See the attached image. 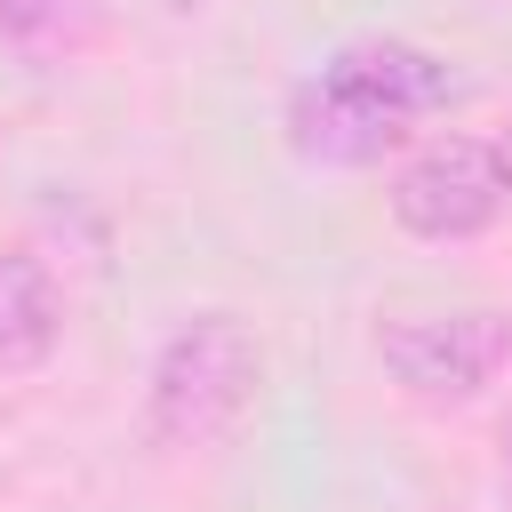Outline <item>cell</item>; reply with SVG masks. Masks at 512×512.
<instances>
[{
    "instance_id": "8992f818",
    "label": "cell",
    "mask_w": 512,
    "mask_h": 512,
    "mask_svg": "<svg viewBox=\"0 0 512 512\" xmlns=\"http://www.w3.org/2000/svg\"><path fill=\"white\" fill-rule=\"evenodd\" d=\"M64 336L56 272L32 248H0V368H40Z\"/></svg>"
},
{
    "instance_id": "7a4b0ae2",
    "label": "cell",
    "mask_w": 512,
    "mask_h": 512,
    "mask_svg": "<svg viewBox=\"0 0 512 512\" xmlns=\"http://www.w3.org/2000/svg\"><path fill=\"white\" fill-rule=\"evenodd\" d=\"M512 352V312L496 304H448V312H400L376 328V360L416 400H472L496 384Z\"/></svg>"
},
{
    "instance_id": "5b68a950",
    "label": "cell",
    "mask_w": 512,
    "mask_h": 512,
    "mask_svg": "<svg viewBox=\"0 0 512 512\" xmlns=\"http://www.w3.org/2000/svg\"><path fill=\"white\" fill-rule=\"evenodd\" d=\"M400 136H408V120H392L384 104H368V96L336 88L328 72L296 80V96H288V144H296L304 160H328V168H368V160H384Z\"/></svg>"
},
{
    "instance_id": "ba28073f",
    "label": "cell",
    "mask_w": 512,
    "mask_h": 512,
    "mask_svg": "<svg viewBox=\"0 0 512 512\" xmlns=\"http://www.w3.org/2000/svg\"><path fill=\"white\" fill-rule=\"evenodd\" d=\"M488 152H496V176H504V200H512V128H504V136H496Z\"/></svg>"
},
{
    "instance_id": "3957f363",
    "label": "cell",
    "mask_w": 512,
    "mask_h": 512,
    "mask_svg": "<svg viewBox=\"0 0 512 512\" xmlns=\"http://www.w3.org/2000/svg\"><path fill=\"white\" fill-rule=\"evenodd\" d=\"M496 208H504V176L480 136H440V144L408 152L392 176V216L416 240H472L496 224Z\"/></svg>"
},
{
    "instance_id": "52a82bcc",
    "label": "cell",
    "mask_w": 512,
    "mask_h": 512,
    "mask_svg": "<svg viewBox=\"0 0 512 512\" xmlns=\"http://www.w3.org/2000/svg\"><path fill=\"white\" fill-rule=\"evenodd\" d=\"M96 24V0H0V40L16 48H64Z\"/></svg>"
},
{
    "instance_id": "277c9868",
    "label": "cell",
    "mask_w": 512,
    "mask_h": 512,
    "mask_svg": "<svg viewBox=\"0 0 512 512\" xmlns=\"http://www.w3.org/2000/svg\"><path fill=\"white\" fill-rule=\"evenodd\" d=\"M336 88H352V96H368V104H384L392 120H424V112H440V104H456V64L448 56H432V48H416V40H344L328 64H320Z\"/></svg>"
},
{
    "instance_id": "6da1fadb",
    "label": "cell",
    "mask_w": 512,
    "mask_h": 512,
    "mask_svg": "<svg viewBox=\"0 0 512 512\" xmlns=\"http://www.w3.org/2000/svg\"><path fill=\"white\" fill-rule=\"evenodd\" d=\"M264 384V344L240 312H192L160 336L152 376H144V424L168 448H208L224 440Z\"/></svg>"
}]
</instances>
